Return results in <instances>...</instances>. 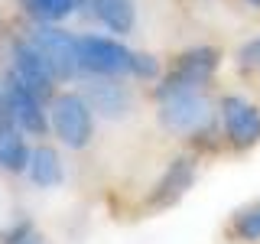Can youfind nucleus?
Masks as SVG:
<instances>
[{
  "label": "nucleus",
  "mask_w": 260,
  "mask_h": 244,
  "mask_svg": "<svg viewBox=\"0 0 260 244\" xmlns=\"http://www.w3.org/2000/svg\"><path fill=\"white\" fill-rule=\"evenodd\" d=\"M13 78H20L26 88H32L39 98L52 95V85H55V72L52 65H49V59L43 52H39L36 46L29 43V39H23V43L13 46Z\"/></svg>",
  "instance_id": "0eeeda50"
},
{
  "label": "nucleus",
  "mask_w": 260,
  "mask_h": 244,
  "mask_svg": "<svg viewBox=\"0 0 260 244\" xmlns=\"http://www.w3.org/2000/svg\"><path fill=\"white\" fill-rule=\"evenodd\" d=\"M85 101L91 104L94 114H101V117L108 120H124L130 114V104H134V98H130L127 85H120L117 75H91L85 81Z\"/></svg>",
  "instance_id": "423d86ee"
},
{
  "label": "nucleus",
  "mask_w": 260,
  "mask_h": 244,
  "mask_svg": "<svg viewBox=\"0 0 260 244\" xmlns=\"http://www.w3.org/2000/svg\"><path fill=\"white\" fill-rule=\"evenodd\" d=\"M238 69H244V72H260V36L247 39V43L238 49Z\"/></svg>",
  "instance_id": "dca6fc26"
},
{
  "label": "nucleus",
  "mask_w": 260,
  "mask_h": 244,
  "mask_svg": "<svg viewBox=\"0 0 260 244\" xmlns=\"http://www.w3.org/2000/svg\"><path fill=\"white\" fill-rule=\"evenodd\" d=\"M78 55L81 72H91V75H124V72H130V59H134L130 49H124L117 39L104 36L78 39Z\"/></svg>",
  "instance_id": "39448f33"
},
{
  "label": "nucleus",
  "mask_w": 260,
  "mask_h": 244,
  "mask_svg": "<svg viewBox=\"0 0 260 244\" xmlns=\"http://www.w3.org/2000/svg\"><path fill=\"white\" fill-rule=\"evenodd\" d=\"M159 124L173 130V134H185V137L205 134L215 124V104L202 95V88L169 95L159 101Z\"/></svg>",
  "instance_id": "f257e3e1"
},
{
  "label": "nucleus",
  "mask_w": 260,
  "mask_h": 244,
  "mask_svg": "<svg viewBox=\"0 0 260 244\" xmlns=\"http://www.w3.org/2000/svg\"><path fill=\"white\" fill-rule=\"evenodd\" d=\"M130 72H134L137 78H156L159 75V59L150 52H134V59H130Z\"/></svg>",
  "instance_id": "f3484780"
},
{
  "label": "nucleus",
  "mask_w": 260,
  "mask_h": 244,
  "mask_svg": "<svg viewBox=\"0 0 260 244\" xmlns=\"http://www.w3.org/2000/svg\"><path fill=\"white\" fill-rule=\"evenodd\" d=\"M234 231H238V238H244V241H260V202L254 208L241 211L238 222H234Z\"/></svg>",
  "instance_id": "2eb2a0df"
},
{
  "label": "nucleus",
  "mask_w": 260,
  "mask_h": 244,
  "mask_svg": "<svg viewBox=\"0 0 260 244\" xmlns=\"http://www.w3.org/2000/svg\"><path fill=\"white\" fill-rule=\"evenodd\" d=\"M23 10H26L32 20H43V23H59L65 16H72L85 0H20Z\"/></svg>",
  "instance_id": "4468645a"
},
{
  "label": "nucleus",
  "mask_w": 260,
  "mask_h": 244,
  "mask_svg": "<svg viewBox=\"0 0 260 244\" xmlns=\"http://www.w3.org/2000/svg\"><path fill=\"white\" fill-rule=\"evenodd\" d=\"M192 179H195V160L192 157H179L169 163V169L162 173V179L156 182V192H153V205H166V202H173L179 199L185 189L192 186Z\"/></svg>",
  "instance_id": "9d476101"
},
{
  "label": "nucleus",
  "mask_w": 260,
  "mask_h": 244,
  "mask_svg": "<svg viewBox=\"0 0 260 244\" xmlns=\"http://www.w3.org/2000/svg\"><path fill=\"white\" fill-rule=\"evenodd\" d=\"M221 124L234 146H254L260 143V111L250 101L231 95L221 101Z\"/></svg>",
  "instance_id": "6e6552de"
},
{
  "label": "nucleus",
  "mask_w": 260,
  "mask_h": 244,
  "mask_svg": "<svg viewBox=\"0 0 260 244\" xmlns=\"http://www.w3.org/2000/svg\"><path fill=\"white\" fill-rule=\"evenodd\" d=\"M7 101H10V114L13 124L23 130V134L43 137L46 134V111H43V98H39L32 88H26L20 78L7 81Z\"/></svg>",
  "instance_id": "1a4fd4ad"
},
{
  "label": "nucleus",
  "mask_w": 260,
  "mask_h": 244,
  "mask_svg": "<svg viewBox=\"0 0 260 244\" xmlns=\"http://www.w3.org/2000/svg\"><path fill=\"white\" fill-rule=\"evenodd\" d=\"M26 176L29 182H36L39 189H49V186L62 182V160L52 146H36L29 150V163H26Z\"/></svg>",
  "instance_id": "9b49d317"
},
{
  "label": "nucleus",
  "mask_w": 260,
  "mask_h": 244,
  "mask_svg": "<svg viewBox=\"0 0 260 244\" xmlns=\"http://www.w3.org/2000/svg\"><path fill=\"white\" fill-rule=\"evenodd\" d=\"M91 104L85 101V95L62 92L52 98V130L55 137L69 146V150H81L91 143Z\"/></svg>",
  "instance_id": "f03ea898"
},
{
  "label": "nucleus",
  "mask_w": 260,
  "mask_h": 244,
  "mask_svg": "<svg viewBox=\"0 0 260 244\" xmlns=\"http://www.w3.org/2000/svg\"><path fill=\"white\" fill-rule=\"evenodd\" d=\"M218 69V49H189L176 59V65L162 75V81L156 85V95L159 101L169 95H179V92H195L202 88L205 81L211 78V72Z\"/></svg>",
  "instance_id": "7ed1b4c3"
},
{
  "label": "nucleus",
  "mask_w": 260,
  "mask_h": 244,
  "mask_svg": "<svg viewBox=\"0 0 260 244\" xmlns=\"http://www.w3.org/2000/svg\"><path fill=\"white\" fill-rule=\"evenodd\" d=\"M29 43L49 59L52 72L59 78H72L81 72V55H78V39L72 33H65L59 26H36L29 33Z\"/></svg>",
  "instance_id": "20e7f679"
},
{
  "label": "nucleus",
  "mask_w": 260,
  "mask_h": 244,
  "mask_svg": "<svg viewBox=\"0 0 260 244\" xmlns=\"http://www.w3.org/2000/svg\"><path fill=\"white\" fill-rule=\"evenodd\" d=\"M247 4H254V7H260V0H247Z\"/></svg>",
  "instance_id": "a211bd4d"
},
{
  "label": "nucleus",
  "mask_w": 260,
  "mask_h": 244,
  "mask_svg": "<svg viewBox=\"0 0 260 244\" xmlns=\"http://www.w3.org/2000/svg\"><path fill=\"white\" fill-rule=\"evenodd\" d=\"M91 7H94V16L111 33L127 36L134 29V7H130V0H91Z\"/></svg>",
  "instance_id": "ddd939ff"
},
{
  "label": "nucleus",
  "mask_w": 260,
  "mask_h": 244,
  "mask_svg": "<svg viewBox=\"0 0 260 244\" xmlns=\"http://www.w3.org/2000/svg\"><path fill=\"white\" fill-rule=\"evenodd\" d=\"M29 163V150L23 143V134L16 124H4L0 127V166L7 173H26Z\"/></svg>",
  "instance_id": "f8f14e48"
}]
</instances>
